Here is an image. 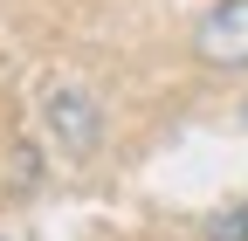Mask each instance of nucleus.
<instances>
[{"label":"nucleus","instance_id":"nucleus-3","mask_svg":"<svg viewBox=\"0 0 248 241\" xmlns=\"http://www.w3.org/2000/svg\"><path fill=\"white\" fill-rule=\"evenodd\" d=\"M207 241H248V200H241V214H221V221H214Z\"/></svg>","mask_w":248,"mask_h":241},{"label":"nucleus","instance_id":"nucleus-4","mask_svg":"<svg viewBox=\"0 0 248 241\" xmlns=\"http://www.w3.org/2000/svg\"><path fill=\"white\" fill-rule=\"evenodd\" d=\"M241 124H248V104H241Z\"/></svg>","mask_w":248,"mask_h":241},{"label":"nucleus","instance_id":"nucleus-1","mask_svg":"<svg viewBox=\"0 0 248 241\" xmlns=\"http://www.w3.org/2000/svg\"><path fill=\"white\" fill-rule=\"evenodd\" d=\"M42 131H48L69 159H90L97 138H104V110H97V97H90L83 83H48V97H42Z\"/></svg>","mask_w":248,"mask_h":241},{"label":"nucleus","instance_id":"nucleus-2","mask_svg":"<svg viewBox=\"0 0 248 241\" xmlns=\"http://www.w3.org/2000/svg\"><path fill=\"white\" fill-rule=\"evenodd\" d=\"M193 55L207 69H248V0H214L193 21Z\"/></svg>","mask_w":248,"mask_h":241}]
</instances>
